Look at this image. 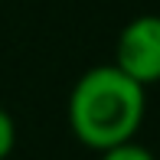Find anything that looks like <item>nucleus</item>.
Wrapping results in <instances>:
<instances>
[{"label":"nucleus","mask_w":160,"mask_h":160,"mask_svg":"<svg viewBox=\"0 0 160 160\" xmlns=\"http://www.w3.org/2000/svg\"><path fill=\"white\" fill-rule=\"evenodd\" d=\"M101 160H154V154H150L147 147H141L137 141H128V144L101 150Z\"/></svg>","instance_id":"7ed1b4c3"},{"label":"nucleus","mask_w":160,"mask_h":160,"mask_svg":"<svg viewBox=\"0 0 160 160\" xmlns=\"http://www.w3.org/2000/svg\"><path fill=\"white\" fill-rule=\"evenodd\" d=\"M13 144H17V124H13V118L0 108V160L10 157Z\"/></svg>","instance_id":"20e7f679"},{"label":"nucleus","mask_w":160,"mask_h":160,"mask_svg":"<svg viewBox=\"0 0 160 160\" xmlns=\"http://www.w3.org/2000/svg\"><path fill=\"white\" fill-rule=\"evenodd\" d=\"M144 111V85L128 78L114 62L88 69L69 95V128L92 150H108L134 141Z\"/></svg>","instance_id":"f257e3e1"},{"label":"nucleus","mask_w":160,"mask_h":160,"mask_svg":"<svg viewBox=\"0 0 160 160\" xmlns=\"http://www.w3.org/2000/svg\"><path fill=\"white\" fill-rule=\"evenodd\" d=\"M114 65L144 88L160 82V17L157 13L134 17L118 33Z\"/></svg>","instance_id":"f03ea898"}]
</instances>
